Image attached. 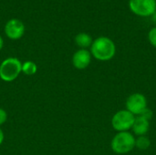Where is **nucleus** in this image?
Masks as SVG:
<instances>
[{
	"label": "nucleus",
	"instance_id": "dca6fc26",
	"mask_svg": "<svg viewBox=\"0 0 156 155\" xmlns=\"http://www.w3.org/2000/svg\"><path fill=\"white\" fill-rule=\"evenodd\" d=\"M4 138H5L4 132H3V131L0 129V145L3 143V142H4Z\"/></svg>",
	"mask_w": 156,
	"mask_h": 155
},
{
	"label": "nucleus",
	"instance_id": "1a4fd4ad",
	"mask_svg": "<svg viewBox=\"0 0 156 155\" xmlns=\"http://www.w3.org/2000/svg\"><path fill=\"white\" fill-rule=\"evenodd\" d=\"M149 128H150L149 121L143 118L142 116H139V117L135 118L134 123L133 125V132L136 135L144 136L148 132Z\"/></svg>",
	"mask_w": 156,
	"mask_h": 155
},
{
	"label": "nucleus",
	"instance_id": "6e6552de",
	"mask_svg": "<svg viewBox=\"0 0 156 155\" xmlns=\"http://www.w3.org/2000/svg\"><path fill=\"white\" fill-rule=\"evenodd\" d=\"M91 61V54L87 49H80L72 57L73 66L78 69H85Z\"/></svg>",
	"mask_w": 156,
	"mask_h": 155
},
{
	"label": "nucleus",
	"instance_id": "9b49d317",
	"mask_svg": "<svg viewBox=\"0 0 156 155\" xmlns=\"http://www.w3.org/2000/svg\"><path fill=\"white\" fill-rule=\"evenodd\" d=\"M22 71L25 75L32 76L37 71V67L33 61H26L22 64Z\"/></svg>",
	"mask_w": 156,
	"mask_h": 155
},
{
	"label": "nucleus",
	"instance_id": "20e7f679",
	"mask_svg": "<svg viewBox=\"0 0 156 155\" xmlns=\"http://www.w3.org/2000/svg\"><path fill=\"white\" fill-rule=\"evenodd\" d=\"M134 121V115L127 110H123L116 112L113 115L112 119V128L119 132H127L128 130L133 128Z\"/></svg>",
	"mask_w": 156,
	"mask_h": 155
},
{
	"label": "nucleus",
	"instance_id": "39448f33",
	"mask_svg": "<svg viewBox=\"0 0 156 155\" xmlns=\"http://www.w3.org/2000/svg\"><path fill=\"white\" fill-rule=\"evenodd\" d=\"M129 7L140 16H150L156 12V0H130Z\"/></svg>",
	"mask_w": 156,
	"mask_h": 155
},
{
	"label": "nucleus",
	"instance_id": "7ed1b4c3",
	"mask_svg": "<svg viewBox=\"0 0 156 155\" xmlns=\"http://www.w3.org/2000/svg\"><path fill=\"white\" fill-rule=\"evenodd\" d=\"M111 146L115 153H128L135 147V139L132 133L128 132H122L114 136Z\"/></svg>",
	"mask_w": 156,
	"mask_h": 155
},
{
	"label": "nucleus",
	"instance_id": "f8f14e48",
	"mask_svg": "<svg viewBox=\"0 0 156 155\" xmlns=\"http://www.w3.org/2000/svg\"><path fill=\"white\" fill-rule=\"evenodd\" d=\"M151 145V142L148 137L144 136H139L135 140V147L138 148L139 150H147Z\"/></svg>",
	"mask_w": 156,
	"mask_h": 155
},
{
	"label": "nucleus",
	"instance_id": "4468645a",
	"mask_svg": "<svg viewBox=\"0 0 156 155\" xmlns=\"http://www.w3.org/2000/svg\"><path fill=\"white\" fill-rule=\"evenodd\" d=\"M140 116H142L143 118H144V119H146L147 121H151L152 120V118H153V116H154V113H153V111H152V110H150V109H148V108H146L142 113H141V115Z\"/></svg>",
	"mask_w": 156,
	"mask_h": 155
},
{
	"label": "nucleus",
	"instance_id": "2eb2a0df",
	"mask_svg": "<svg viewBox=\"0 0 156 155\" xmlns=\"http://www.w3.org/2000/svg\"><path fill=\"white\" fill-rule=\"evenodd\" d=\"M7 120V113L5 110L0 108V125L4 124Z\"/></svg>",
	"mask_w": 156,
	"mask_h": 155
},
{
	"label": "nucleus",
	"instance_id": "f03ea898",
	"mask_svg": "<svg viewBox=\"0 0 156 155\" xmlns=\"http://www.w3.org/2000/svg\"><path fill=\"white\" fill-rule=\"evenodd\" d=\"M22 71V63L16 58H7L0 65V79L6 82L15 80Z\"/></svg>",
	"mask_w": 156,
	"mask_h": 155
},
{
	"label": "nucleus",
	"instance_id": "f3484780",
	"mask_svg": "<svg viewBox=\"0 0 156 155\" xmlns=\"http://www.w3.org/2000/svg\"><path fill=\"white\" fill-rule=\"evenodd\" d=\"M3 45H4V41H3V38H2L1 36H0V50H1L2 48H3Z\"/></svg>",
	"mask_w": 156,
	"mask_h": 155
},
{
	"label": "nucleus",
	"instance_id": "423d86ee",
	"mask_svg": "<svg viewBox=\"0 0 156 155\" xmlns=\"http://www.w3.org/2000/svg\"><path fill=\"white\" fill-rule=\"evenodd\" d=\"M147 108V100L144 95L141 93L132 94L126 100V109L133 115H141V113Z\"/></svg>",
	"mask_w": 156,
	"mask_h": 155
},
{
	"label": "nucleus",
	"instance_id": "0eeeda50",
	"mask_svg": "<svg viewBox=\"0 0 156 155\" xmlns=\"http://www.w3.org/2000/svg\"><path fill=\"white\" fill-rule=\"evenodd\" d=\"M25 32L24 24L18 19H10L5 26V33L10 39L16 40L22 37Z\"/></svg>",
	"mask_w": 156,
	"mask_h": 155
},
{
	"label": "nucleus",
	"instance_id": "f257e3e1",
	"mask_svg": "<svg viewBox=\"0 0 156 155\" xmlns=\"http://www.w3.org/2000/svg\"><path fill=\"white\" fill-rule=\"evenodd\" d=\"M91 55L98 60L108 61L112 59L116 53V47L114 42L106 37H100L96 38L91 44Z\"/></svg>",
	"mask_w": 156,
	"mask_h": 155
},
{
	"label": "nucleus",
	"instance_id": "ddd939ff",
	"mask_svg": "<svg viewBox=\"0 0 156 155\" xmlns=\"http://www.w3.org/2000/svg\"><path fill=\"white\" fill-rule=\"evenodd\" d=\"M148 39H149L150 43L154 48H156V26L150 30V32L148 34Z\"/></svg>",
	"mask_w": 156,
	"mask_h": 155
},
{
	"label": "nucleus",
	"instance_id": "9d476101",
	"mask_svg": "<svg viewBox=\"0 0 156 155\" xmlns=\"http://www.w3.org/2000/svg\"><path fill=\"white\" fill-rule=\"evenodd\" d=\"M75 42L78 47L81 48V49H86L87 48L90 47L92 44L91 37L87 33H80L75 37Z\"/></svg>",
	"mask_w": 156,
	"mask_h": 155
}]
</instances>
